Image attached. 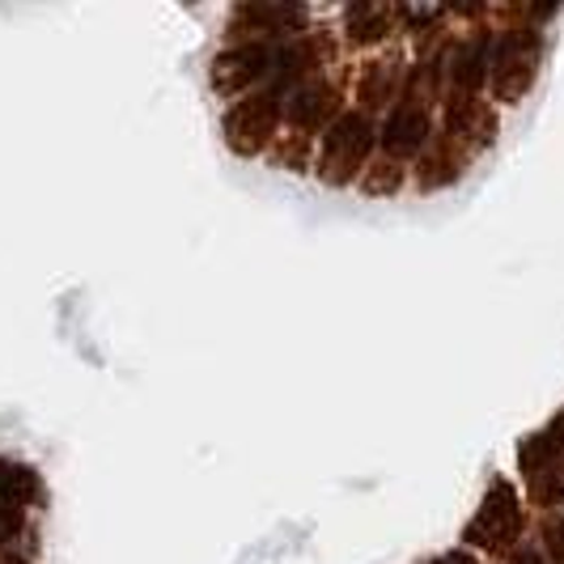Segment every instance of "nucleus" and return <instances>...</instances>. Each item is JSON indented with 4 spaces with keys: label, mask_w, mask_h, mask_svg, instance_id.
Instances as JSON below:
<instances>
[{
    "label": "nucleus",
    "mask_w": 564,
    "mask_h": 564,
    "mask_svg": "<svg viewBox=\"0 0 564 564\" xmlns=\"http://www.w3.org/2000/svg\"><path fill=\"white\" fill-rule=\"evenodd\" d=\"M433 564H480V561H476L471 552H463V547H458V552H446V556H437Z\"/></svg>",
    "instance_id": "obj_20"
},
{
    "label": "nucleus",
    "mask_w": 564,
    "mask_h": 564,
    "mask_svg": "<svg viewBox=\"0 0 564 564\" xmlns=\"http://www.w3.org/2000/svg\"><path fill=\"white\" fill-rule=\"evenodd\" d=\"M373 149V123H369L361 111H344L327 128L323 137V153H318V178L332 183V187H344L352 178L366 174V158Z\"/></svg>",
    "instance_id": "obj_2"
},
{
    "label": "nucleus",
    "mask_w": 564,
    "mask_h": 564,
    "mask_svg": "<svg viewBox=\"0 0 564 564\" xmlns=\"http://www.w3.org/2000/svg\"><path fill=\"white\" fill-rule=\"evenodd\" d=\"M467 162H471V153H463L451 137H442V141L421 158V192H442V187H451L454 178L467 170Z\"/></svg>",
    "instance_id": "obj_12"
},
{
    "label": "nucleus",
    "mask_w": 564,
    "mask_h": 564,
    "mask_svg": "<svg viewBox=\"0 0 564 564\" xmlns=\"http://www.w3.org/2000/svg\"><path fill=\"white\" fill-rule=\"evenodd\" d=\"M518 471L531 488V501L543 509H564V451L539 429L531 437H522L518 446Z\"/></svg>",
    "instance_id": "obj_4"
},
{
    "label": "nucleus",
    "mask_w": 564,
    "mask_h": 564,
    "mask_svg": "<svg viewBox=\"0 0 564 564\" xmlns=\"http://www.w3.org/2000/svg\"><path fill=\"white\" fill-rule=\"evenodd\" d=\"M492 73V39L471 34L467 43H458L451 56V82L458 94H476Z\"/></svg>",
    "instance_id": "obj_9"
},
{
    "label": "nucleus",
    "mask_w": 564,
    "mask_h": 564,
    "mask_svg": "<svg viewBox=\"0 0 564 564\" xmlns=\"http://www.w3.org/2000/svg\"><path fill=\"white\" fill-rule=\"evenodd\" d=\"M311 68H318V43H314V39H297V43H289V47L276 52L272 82H276V89H281V85L302 82Z\"/></svg>",
    "instance_id": "obj_14"
},
{
    "label": "nucleus",
    "mask_w": 564,
    "mask_h": 564,
    "mask_svg": "<svg viewBox=\"0 0 564 564\" xmlns=\"http://www.w3.org/2000/svg\"><path fill=\"white\" fill-rule=\"evenodd\" d=\"M276 123H281V102H276V89L272 94H251L242 98L234 111L226 115V144L242 158L263 153L272 137H276Z\"/></svg>",
    "instance_id": "obj_5"
},
{
    "label": "nucleus",
    "mask_w": 564,
    "mask_h": 564,
    "mask_svg": "<svg viewBox=\"0 0 564 564\" xmlns=\"http://www.w3.org/2000/svg\"><path fill=\"white\" fill-rule=\"evenodd\" d=\"M497 132H501V123H497V111L476 98V94H458L454 89L451 102H446V137H451L463 153H480L488 144L497 141Z\"/></svg>",
    "instance_id": "obj_6"
},
{
    "label": "nucleus",
    "mask_w": 564,
    "mask_h": 564,
    "mask_svg": "<svg viewBox=\"0 0 564 564\" xmlns=\"http://www.w3.org/2000/svg\"><path fill=\"white\" fill-rule=\"evenodd\" d=\"M522 527H527V513H522V501H518L513 484L492 480L488 484V492H484L480 509H476V518H471L467 531H463V543L509 556L513 543L522 539Z\"/></svg>",
    "instance_id": "obj_3"
},
{
    "label": "nucleus",
    "mask_w": 564,
    "mask_h": 564,
    "mask_svg": "<svg viewBox=\"0 0 564 564\" xmlns=\"http://www.w3.org/2000/svg\"><path fill=\"white\" fill-rule=\"evenodd\" d=\"M272 64H276V52L268 43H238L221 56L213 59V89L217 94H242L247 85L272 77Z\"/></svg>",
    "instance_id": "obj_7"
},
{
    "label": "nucleus",
    "mask_w": 564,
    "mask_h": 564,
    "mask_svg": "<svg viewBox=\"0 0 564 564\" xmlns=\"http://www.w3.org/2000/svg\"><path fill=\"white\" fill-rule=\"evenodd\" d=\"M391 22H395V13L387 4H352L344 13V26H348L352 43H382L391 34Z\"/></svg>",
    "instance_id": "obj_13"
},
{
    "label": "nucleus",
    "mask_w": 564,
    "mask_h": 564,
    "mask_svg": "<svg viewBox=\"0 0 564 564\" xmlns=\"http://www.w3.org/2000/svg\"><path fill=\"white\" fill-rule=\"evenodd\" d=\"M543 433H547V437H552V442H556V446L564 451V408L556 412V416H552V421H547V429H543Z\"/></svg>",
    "instance_id": "obj_19"
},
{
    "label": "nucleus",
    "mask_w": 564,
    "mask_h": 564,
    "mask_svg": "<svg viewBox=\"0 0 564 564\" xmlns=\"http://www.w3.org/2000/svg\"><path fill=\"white\" fill-rule=\"evenodd\" d=\"M306 22V9L297 4H238L234 34H284Z\"/></svg>",
    "instance_id": "obj_11"
},
{
    "label": "nucleus",
    "mask_w": 564,
    "mask_h": 564,
    "mask_svg": "<svg viewBox=\"0 0 564 564\" xmlns=\"http://www.w3.org/2000/svg\"><path fill=\"white\" fill-rule=\"evenodd\" d=\"M18 531V509L13 506H0V543H9Z\"/></svg>",
    "instance_id": "obj_18"
},
{
    "label": "nucleus",
    "mask_w": 564,
    "mask_h": 564,
    "mask_svg": "<svg viewBox=\"0 0 564 564\" xmlns=\"http://www.w3.org/2000/svg\"><path fill=\"white\" fill-rule=\"evenodd\" d=\"M339 115H336V89L332 85H302L289 102V123L297 132H323L332 128Z\"/></svg>",
    "instance_id": "obj_10"
},
{
    "label": "nucleus",
    "mask_w": 564,
    "mask_h": 564,
    "mask_svg": "<svg viewBox=\"0 0 564 564\" xmlns=\"http://www.w3.org/2000/svg\"><path fill=\"white\" fill-rule=\"evenodd\" d=\"M539 59H543V39L539 30H501L492 34V98L501 107H518L539 77Z\"/></svg>",
    "instance_id": "obj_1"
},
{
    "label": "nucleus",
    "mask_w": 564,
    "mask_h": 564,
    "mask_svg": "<svg viewBox=\"0 0 564 564\" xmlns=\"http://www.w3.org/2000/svg\"><path fill=\"white\" fill-rule=\"evenodd\" d=\"M433 137V119H429V107L424 98L408 94L403 102H395V111L387 115V128H382V149L403 162V158H416L424 144Z\"/></svg>",
    "instance_id": "obj_8"
},
{
    "label": "nucleus",
    "mask_w": 564,
    "mask_h": 564,
    "mask_svg": "<svg viewBox=\"0 0 564 564\" xmlns=\"http://www.w3.org/2000/svg\"><path fill=\"white\" fill-rule=\"evenodd\" d=\"M395 82H399L395 64H369L361 85H357V94H361L366 107H387L395 98Z\"/></svg>",
    "instance_id": "obj_15"
},
{
    "label": "nucleus",
    "mask_w": 564,
    "mask_h": 564,
    "mask_svg": "<svg viewBox=\"0 0 564 564\" xmlns=\"http://www.w3.org/2000/svg\"><path fill=\"white\" fill-rule=\"evenodd\" d=\"M509 564H539V556H535V552H518Z\"/></svg>",
    "instance_id": "obj_21"
},
{
    "label": "nucleus",
    "mask_w": 564,
    "mask_h": 564,
    "mask_svg": "<svg viewBox=\"0 0 564 564\" xmlns=\"http://www.w3.org/2000/svg\"><path fill=\"white\" fill-rule=\"evenodd\" d=\"M547 561L564 564V518H556V522L547 527Z\"/></svg>",
    "instance_id": "obj_17"
},
{
    "label": "nucleus",
    "mask_w": 564,
    "mask_h": 564,
    "mask_svg": "<svg viewBox=\"0 0 564 564\" xmlns=\"http://www.w3.org/2000/svg\"><path fill=\"white\" fill-rule=\"evenodd\" d=\"M399 187H403V166H399L395 158L373 162V166L361 174V192H366V196H395Z\"/></svg>",
    "instance_id": "obj_16"
}]
</instances>
